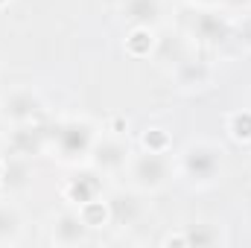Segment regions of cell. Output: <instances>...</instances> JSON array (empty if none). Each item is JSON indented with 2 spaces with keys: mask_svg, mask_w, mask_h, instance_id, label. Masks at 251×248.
<instances>
[{
  "mask_svg": "<svg viewBox=\"0 0 251 248\" xmlns=\"http://www.w3.org/2000/svg\"><path fill=\"white\" fill-rule=\"evenodd\" d=\"M222 167V152L213 149L210 143H196L184 152V170L193 181H210L216 178Z\"/></svg>",
  "mask_w": 251,
  "mask_h": 248,
  "instance_id": "obj_1",
  "label": "cell"
},
{
  "mask_svg": "<svg viewBox=\"0 0 251 248\" xmlns=\"http://www.w3.org/2000/svg\"><path fill=\"white\" fill-rule=\"evenodd\" d=\"M134 181L140 187H149V190H155V187H161L167 181V175H170V161L161 155V152H155V149H149V152H143L137 161H134Z\"/></svg>",
  "mask_w": 251,
  "mask_h": 248,
  "instance_id": "obj_2",
  "label": "cell"
},
{
  "mask_svg": "<svg viewBox=\"0 0 251 248\" xmlns=\"http://www.w3.org/2000/svg\"><path fill=\"white\" fill-rule=\"evenodd\" d=\"M3 111H6V117H12L18 123H26L38 114V97L32 91H15V94L6 97Z\"/></svg>",
  "mask_w": 251,
  "mask_h": 248,
  "instance_id": "obj_3",
  "label": "cell"
},
{
  "mask_svg": "<svg viewBox=\"0 0 251 248\" xmlns=\"http://www.w3.org/2000/svg\"><path fill=\"white\" fill-rule=\"evenodd\" d=\"M88 143H91V128L88 125H79V123H67L59 131V146H62V152L70 158V155H79V152H85L88 149Z\"/></svg>",
  "mask_w": 251,
  "mask_h": 248,
  "instance_id": "obj_4",
  "label": "cell"
},
{
  "mask_svg": "<svg viewBox=\"0 0 251 248\" xmlns=\"http://www.w3.org/2000/svg\"><path fill=\"white\" fill-rule=\"evenodd\" d=\"M85 231H88V222L79 213H64L62 219L56 222V240L59 243H67V246L82 243L85 240Z\"/></svg>",
  "mask_w": 251,
  "mask_h": 248,
  "instance_id": "obj_5",
  "label": "cell"
},
{
  "mask_svg": "<svg viewBox=\"0 0 251 248\" xmlns=\"http://www.w3.org/2000/svg\"><path fill=\"white\" fill-rule=\"evenodd\" d=\"M126 146L123 143H117V140H102L97 149H94V161H97V167H102V170H120L126 164Z\"/></svg>",
  "mask_w": 251,
  "mask_h": 248,
  "instance_id": "obj_6",
  "label": "cell"
},
{
  "mask_svg": "<svg viewBox=\"0 0 251 248\" xmlns=\"http://www.w3.org/2000/svg\"><path fill=\"white\" fill-rule=\"evenodd\" d=\"M126 15L131 24L137 26H149L158 21L161 15V3L158 0H126Z\"/></svg>",
  "mask_w": 251,
  "mask_h": 248,
  "instance_id": "obj_7",
  "label": "cell"
},
{
  "mask_svg": "<svg viewBox=\"0 0 251 248\" xmlns=\"http://www.w3.org/2000/svg\"><path fill=\"white\" fill-rule=\"evenodd\" d=\"M193 32L204 41H222V38H228V24L216 15H199L193 21Z\"/></svg>",
  "mask_w": 251,
  "mask_h": 248,
  "instance_id": "obj_8",
  "label": "cell"
},
{
  "mask_svg": "<svg viewBox=\"0 0 251 248\" xmlns=\"http://www.w3.org/2000/svg\"><path fill=\"white\" fill-rule=\"evenodd\" d=\"M18 231H21V216H18V210L9 207V204H0V243L15 240Z\"/></svg>",
  "mask_w": 251,
  "mask_h": 248,
  "instance_id": "obj_9",
  "label": "cell"
},
{
  "mask_svg": "<svg viewBox=\"0 0 251 248\" xmlns=\"http://www.w3.org/2000/svg\"><path fill=\"white\" fill-rule=\"evenodd\" d=\"M111 216H114L120 225H128V222L137 216V201H134L131 196H117V198L111 201Z\"/></svg>",
  "mask_w": 251,
  "mask_h": 248,
  "instance_id": "obj_10",
  "label": "cell"
},
{
  "mask_svg": "<svg viewBox=\"0 0 251 248\" xmlns=\"http://www.w3.org/2000/svg\"><path fill=\"white\" fill-rule=\"evenodd\" d=\"M41 146V131L38 128H24L15 134V152L18 155H32Z\"/></svg>",
  "mask_w": 251,
  "mask_h": 248,
  "instance_id": "obj_11",
  "label": "cell"
},
{
  "mask_svg": "<svg viewBox=\"0 0 251 248\" xmlns=\"http://www.w3.org/2000/svg\"><path fill=\"white\" fill-rule=\"evenodd\" d=\"M207 79V70L201 64H184L181 70V85H201Z\"/></svg>",
  "mask_w": 251,
  "mask_h": 248,
  "instance_id": "obj_12",
  "label": "cell"
},
{
  "mask_svg": "<svg viewBox=\"0 0 251 248\" xmlns=\"http://www.w3.org/2000/svg\"><path fill=\"white\" fill-rule=\"evenodd\" d=\"M234 134L237 137H251V114H237L234 117Z\"/></svg>",
  "mask_w": 251,
  "mask_h": 248,
  "instance_id": "obj_13",
  "label": "cell"
},
{
  "mask_svg": "<svg viewBox=\"0 0 251 248\" xmlns=\"http://www.w3.org/2000/svg\"><path fill=\"white\" fill-rule=\"evenodd\" d=\"M24 175H26V167H24V164H9V167H6V181H9V184H21Z\"/></svg>",
  "mask_w": 251,
  "mask_h": 248,
  "instance_id": "obj_14",
  "label": "cell"
},
{
  "mask_svg": "<svg viewBox=\"0 0 251 248\" xmlns=\"http://www.w3.org/2000/svg\"><path fill=\"white\" fill-rule=\"evenodd\" d=\"M207 3H213V0H207Z\"/></svg>",
  "mask_w": 251,
  "mask_h": 248,
  "instance_id": "obj_15",
  "label": "cell"
},
{
  "mask_svg": "<svg viewBox=\"0 0 251 248\" xmlns=\"http://www.w3.org/2000/svg\"><path fill=\"white\" fill-rule=\"evenodd\" d=\"M0 3H3V0H0Z\"/></svg>",
  "mask_w": 251,
  "mask_h": 248,
  "instance_id": "obj_16",
  "label": "cell"
}]
</instances>
